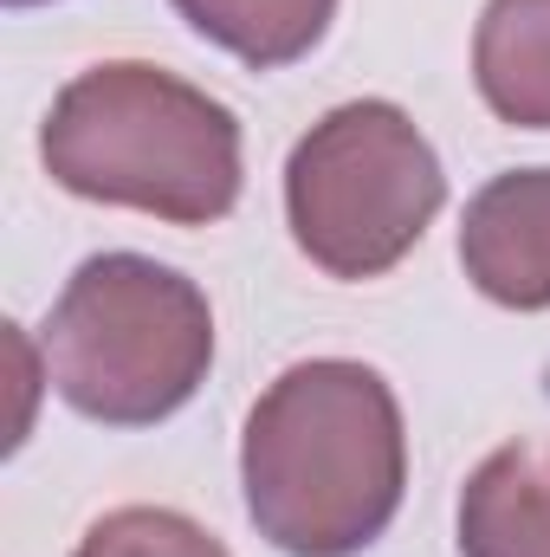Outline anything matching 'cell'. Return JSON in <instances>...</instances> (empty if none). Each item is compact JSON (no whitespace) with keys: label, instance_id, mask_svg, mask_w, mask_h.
Here are the masks:
<instances>
[{"label":"cell","instance_id":"cell-6","mask_svg":"<svg viewBox=\"0 0 550 557\" xmlns=\"http://www.w3.org/2000/svg\"><path fill=\"white\" fill-rule=\"evenodd\" d=\"M460 557H550V441L492 447L460 486Z\"/></svg>","mask_w":550,"mask_h":557},{"label":"cell","instance_id":"cell-7","mask_svg":"<svg viewBox=\"0 0 550 557\" xmlns=\"http://www.w3.org/2000/svg\"><path fill=\"white\" fill-rule=\"evenodd\" d=\"M473 85L512 131H550V0H486L473 26Z\"/></svg>","mask_w":550,"mask_h":557},{"label":"cell","instance_id":"cell-3","mask_svg":"<svg viewBox=\"0 0 550 557\" xmlns=\"http://www.w3.org/2000/svg\"><path fill=\"white\" fill-rule=\"evenodd\" d=\"M46 383L104 428H155L214 370V305L149 253H91L39 331Z\"/></svg>","mask_w":550,"mask_h":557},{"label":"cell","instance_id":"cell-5","mask_svg":"<svg viewBox=\"0 0 550 557\" xmlns=\"http://www.w3.org/2000/svg\"><path fill=\"white\" fill-rule=\"evenodd\" d=\"M460 267L505 311H550V162L492 175L460 214Z\"/></svg>","mask_w":550,"mask_h":557},{"label":"cell","instance_id":"cell-10","mask_svg":"<svg viewBox=\"0 0 550 557\" xmlns=\"http://www.w3.org/2000/svg\"><path fill=\"white\" fill-rule=\"evenodd\" d=\"M7 7H46V0H7Z\"/></svg>","mask_w":550,"mask_h":557},{"label":"cell","instance_id":"cell-8","mask_svg":"<svg viewBox=\"0 0 550 557\" xmlns=\"http://www.w3.org/2000/svg\"><path fill=\"white\" fill-rule=\"evenodd\" d=\"M208 46L253 72L298 65L337 20V0H168Z\"/></svg>","mask_w":550,"mask_h":557},{"label":"cell","instance_id":"cell-9","mask_svg":"<svg viewBox=\"0 0 550 557\" xmlns=\"http://www.w3.org/2000/svg\"><path fill=\"white\" fill-rule=\"evenodd\" d=\"M72 557H234L201 519L175 506H117L104 512Z\"/></svg>","mask_w":550,"mask_h":557},{"label":"cell","instance_id":"cell-1","mask_svg":"<svg viewBox=\"0 0 550 557\" xmlns=\"http://www.w3.org/2000/svg\"><path fill=\"white\" fill-rule=\"evenodd\" d=\"M247 519L285 557L370 552L409 493V428L383 370L311 357L266 383L240 434Z\"/></svg>","mask_w":550,"mask_h":557},{"label":"cell","instance_id":"cell-2","mask_svg":"<svg viewBox=\"0 0 550 557\" xmlns=\"http://www.w3.org/2000/svg\"><path fill=\"white\" fill-rule=\"evenodd\" d=\"M39 162L65 195L168 227L227 221L247 182L240 117L149 59L85 65L39 124Z\"/></svg>","mask_w":550,"mask_h":557},{"label":"cell","instance_id":"cell-4","mask_svg":"<svg viewBox=\"0 0 550 557\" xmlns=\"http://www.w3.org/2000/svg\"><path fill=\"white\" fill-rule=\"evenodd\" d=\"M447 201V169L402 104L350 98L324 111L285 162V221L317 273L363 285L396 273Z\"/></svg>","mask_w":550,"mask_h":557}]
</instances>
